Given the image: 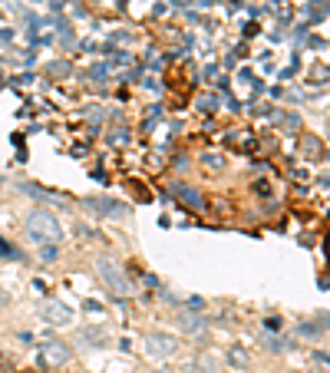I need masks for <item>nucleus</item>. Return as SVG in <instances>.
<instances>
[{
	"instance_id": "nucleus-13",
	"label": "nucleus",
	"mask_w": 330,
	"mask_h": 373,
	"mask_svg": "<svg viewBox=\"0 0 330 373\" xmlns=\"http://www.w3.org/2000/svg\"><path fill=\"white\" fill-rule=\"evenodd\" d=\"M264 347H268L271 353H281V351H284V343H281V341H275V337H268V341H264Z\"/></svg>"
},
{
	"instance_id": "nucleus-15",
	"label": "nucleus",
	"mask_w": 330,
	"mask_h": 373,
	"mask_svg": "<svg viewBox=\"0 0 330 373\" xmlns=\"http://www.w3.org/2000/svg\"><path fill=\"white\" fill-rule=\"evenodd\" d=\"M7 301H11V297H7V291H4V284H0V308H4Z\"/></svg>"
},
{
	"instance_id": "nucleus-10",
	"label": "nucleus",
	"mask_w": 330,
	"mask_h": 373,
	"mask_svg": "<svg viewBox=\"0 0 330 373\" xmlns=\"http://www.w3.org/2000/svg\"><path fill=\"white\" fill-rule=\"evenodd\" d=\"M195 367H198V373H215V370H218V357H215V353H211V351L198 353Z\"/></svg>"
},
{
	"instance_id": "nucleus-11",
	"label": "nucleus",
	"mask_w": 330,
	"mask_h": 373,
	"mask_svg": "<svg viewBox=\"0 0 330 373\" xmlns=\"http://www.w3.org/2000/svg\"><path fill=\"white\" fill-rule=\"evenodd\" d=\"M228 360L235 363V367H248V353H244V351H231Z\"/></svg>"
},
{
	"instance_id": "nucleus-8",
	"label": "nucleus",
	"mask_w": 330,
	"mask_h": 373,
	"mask_svg": "<svg viewBox=\"0 0 330 373\" xmlns=\"http://www.w3.org/2000/svg\"><path fill=\"white\" fill-rule=\"evenodd\" d=\"M172 192H176V198H182L185 205H192V209H205V198L198 195L195 188H188V185H172Z\"/></svg>"
},
{
	"instance_id": "nucleus-1",
	"label": "nucleus",
	"mask_w": 330,
	"mask_h": 373,
	"mask_svg": "<svg viewBox=\"0 0 330 373\" xmlns=\"http://www.w3.org/2000/svg\"><path fill=\"white\" fill-rule=\"evenodd\" d=\"M27 238L30 242H40V244H50V242H63V225L56 218L53 211H30V218H27Z\"/></svg>"
},
{
	"instance_id": "nucleus-12",
	"label": "nucleus",
	"mask_w": 330,
	"mask_h": 373,
	"mask_svg": "<svg viewBox=\"0 0 330 373\" xmlns=\"http://www.w3.org/2000/svg\"><path fill=\"white\" fill-rule=\"evenodd\" d=\"M70 73V63H53L50 66V77H66Z\"/></svg>"
},
{
	"instance_id": "nucleus-7",
	"label": "nucleus",
	"mask_w": 330,
	"mask_h": 373,
	"mask_svg": "<svg viewBox=\"0 0 330 373\" xmlns=\"http://www.w3.org/2000/svg\"><path fill=\"white\" fill-rule=\"evenodd\" d=\"M70 357H73V351H70L63 341L40 343V360H44V367H63V363H70Z\"/></svg>"
},
{
	"instance_id": "nucleus-6",
	"label": "nucleus",
	"mask_w": 330,
	"mask_h": 373,
	"mask_svg": "<svg viewBox=\"0 0 330 373\" xmlns=\"http://www.w3.org/2000/svg\"><path fill=\"white\" fill-rule=\"evenodd\" d=\"M106 343H110V330L99 327V324H86L77 330V347H83V351H103Z\"/></svg>"
},
{
	"instance_id": "nucleus-3",
	"label": "nucleus",
	"mask_w": 330,
	"mask_h": 373,
	"mask_svg": "<svg viewBox=\"0 0 330 373\" xmlns=\"http://www.w3.org/2000/svg\"><path fill=\"white\" fill-rule=\"evenodd\" d=\"M178 351V337L172 334H145V357H152V360H169L172 353Z\"/></svg>"
},
{
	"instance_id": "nucleus-2",
	"label": "nucleus",
	"mask_w": 330,
	"mask_h": 373,
	"mask_svg": "<svg viewBox=\"0 0 330 373\" xmlns=\"http://www.w3.org/2000/svg\"><path fill=\"white\" fill-rule=\"evenodd\" d=\"M96 275H99V281L110 287L112 294H119V297H126L132 291V281H129V275L122 271L116 261H110V258H99L96 261Z\"/></svg>"
},
{
	"instance_id": "nucleus-16",
	"label": "nucleus",
	"mask_w": 330,
	"mask_h": 373,
	"mask_svg": "<svg viewBox=\"0 0 330 373\" xmlns=\"http://www.w3.org/2000/svg\"><path fill=\"white\" fill-rule=\"evenodd\" d=\"M155 373H176V370H155Z\"/></svg>"
},
{
	"instance_id": "nucleus-9",
	"label": "nucleus",
	"mask_w": 330,
	"mask_h": 373,
	"mask_svg": "<svg viewBox=\"0 0 330 373\" xmlns=\"http://www.w3.org/2000/svg\"><path fill=\"white\" fill-rule=\"evenodd\" d=\"M178 324H182V330H185V334H202V330L209 327V318H202V314H182V320H178Z\"/></svg>"
},
{
	"instance_id": "nucleus-5",
	"label": "nucleus",
	"mask_w": 330,
	"mask_h": 373,
	"mask_svg": "<svg viewBox=\"0 0 330 373\" xmlns=\"http://www.w3.org/2000/svg\"><path fill=\"white\" fill-rule=\"evenodd\" d=\"M40 318L50 327H70L73 324V308H66L63 301H44L40 304Z\"/></svg>"
},
{
	"instance_id": "nucleus-4",
	"label": "nucleus",
	"mask_w": 330,
	"mask_h": 373,
	"mask_svg": "<svg viewBox=\"0 0 330 373\" xmlns=\"http://www.w3.org/2000/svg\"><path fill=\"white\" fill-rule=\"evenodd\" d=\"M83 205L96 215H106V218H126L129 215V205L126 202H116V198H106V195H93V198H83Z\"/></svg>"
},
{
	"instance_id": "nucleus-14",
	"label": "nucleus",
	"mask_w": 330,
	"mask_h": 373,
	"mask_svg": "<svg viewBox=\"0 0 330 373\" xmlns=\"http://www.w3.org/2000/svg\"><path fill=\"white\" fill-rule=\"evenodd\" d=\"M56 258V244H46L44 248V261H53Z\"/></svg>"
}]
</instances>
